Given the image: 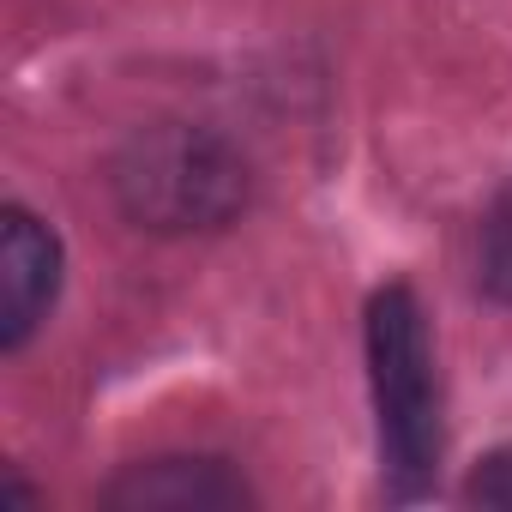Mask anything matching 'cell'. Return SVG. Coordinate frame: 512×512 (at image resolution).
Here are the masks:
<instances>
[{"label": "cell", "mask_w": 512, "mask_h": 512, "mask_svg": "<svg viewBox=\"0 0 512 512\" xmlns=\"http://www.w3.org/2000/svg\"><path fill=\"white\" fill-rule=\"evenodd\" d=\"M61 296V241L25 205L0 211V350H25Z\"/></svg>", "instance_id": "cell-3"}, {"label": "cell", "mask_w": 512, "mask_h": 512, "mask_svg": "<svg viewBox=\"0 0 512 512\" xmlns=\"http://www.w3.org/2000/svg\"><path fill=\"white\" fill-rule=\"evenodd\" d=\"M109 187H115V205L151 235H211L247 211L253 175L223 133L157 121L115 151Z\"/></svg>", "instance_id": "cell-1"}, {"label": "cell", "mask_w": 512, "mask_h": 512, "mask_svg": "<svg viewBox=\"0 0 512 512\" xmlns=\"http://www.w3.org/2000/svg\"><path fill=\"white\" fill-rule=\"evenodd\" d=\"M368 386L380 422V470L392 500H422L440 476L446 422H440V374L428 314L410 284H386L368 302Z\"/></svg>", "instance_id": "cell-2"}, {"label": "cell", "mask_w": 512, "mask_h": 512, "mask_svg": "<svg viewBox=\"0 0 512 512\" xmlns=\"http://www.w3.org/2000/svg\"><path fill=\"white\" fill-rule=\"evenodd\" d=\"M464 500H470V506H488V512H512V446H494V452L470 470Z\"/></svg>", "instance_id": "cell-6"}, {"label": "cell", "mask_w": 512, "mask_h": 512, "mask_svg": "<svg viewBox=\"0 0 512 512\" xmlns=\"http://www.w3.org/2000/svg\"><path fill=\"white\" fill-rule=\"evenodd\" d=\"M103 506L115 512H235V506H253V488L241 482L229 458L175 452V458L127 464L103 488Z\"/></svg>", "instance_id": "cell-4"}, {"label": "cell", "mask_w": 512, "mask_h": 512, "mask_svg": "<svg viewBox=\"0 0 512 512\" xmlns=\"http://www.w3.org/2000/svg\"><path fill=\"white\" fill-rule=\"evenodd\" d=\"M476 290L512 308V187L488 205L476 229Z\"/></svg>", "instance_id": "cell-5"}]
</instances>
